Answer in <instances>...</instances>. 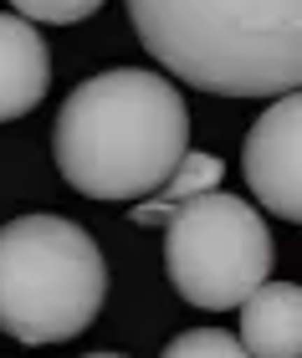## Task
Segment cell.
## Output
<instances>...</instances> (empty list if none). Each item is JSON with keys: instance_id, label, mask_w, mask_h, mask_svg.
<instances>
[{"instance_id": "7", "label": "cell", "mask_w": 302, "mask_h": 358, "mask_svg": "<svg viewBox=\"0 0 302 358\" xmlns=\"http://www.w3.org/2000/svg\"><path fill=\"white\" fill-rule=\"evenodd\" d=\"M241 348L251 358H302V292H297V282H261L241 302Z\"/></svg>"}, {"instance_id": "4", "label": "cell", "mask_w": 302, "mask_h": 358, "mask_svg": "<svg viewBox=\"0 0 302 358\" xmlns=\"http://www.w3.org/2000/svg\"><path fill=\"white\" fill-rule=\"evenodd\" d=\"M272 262L277 251L266 220L251 210V200H236L226 189H205L164 220V266L189 307H241L272 276Z\"/></svg>"}, {"instance_id": "2", "label": "cell", "mask_w": 302, "mask_h": 358, "mask_svg": "<svg viewBox=\"0 0 302 358\" xmlns=\"http://www.w3.org/2000/svg\"><path fill=\"white\" fill-rule=\"evenodd\" d=\"M144 52L215 97H277L302 83V0H129Z\"/></svg>"}, {"instance_id": "8", "label": "cell", "mask_w": 302, "mask_h": 358, "mask_svg": "<svg viewBox=\"0 0 302 358\" xmlns=\"http://www.w3.org/2000/svg\"><path fill=\"white\" fill-rule=\"evenodd\" d=\"M220 174H226V164H220L215 154H180V164L169 169V179L159 185L154 194H144L129 215H134V225H164L174 210H180L185 200H195V194H205V189H215L220 185Z\"/></svg>"}, {"instance_id": "9", "label": "cell", "mask_w": 302, "mask_h": 358, "mask_svg": "<svg viewBox=\"0 0 302 358\" xmlns=\"http://www.w3.org/2000/svg\"><path fill=\"white\" fill-rule=\"evenodd\" d=\"M159 358H251L241 348V338L226 333V328H189L180 338H169V348Z\"/></svg>"}, {"instance_id": "1", "label": "cell", "mask_w": 302, "mask_h": 358, "mask_svg": "<svg viewBox=\"0 0 302 358\" xmlns=\"http://www.w3.org/2000/svg\"><path fill=\"white\" fill-rule=\"evenodd\" d=\"M189 149V108L180 87L144 67L87 77L57 113L52 159L87 200L129 205L169 179Z\"/></svg>"}, {"instance_id": "6", "label": "cell", "mask_w": 302, "mask_h": 358, "mask_svg": "<svg viewBox=\"0 0 302 358\" xmlns=\"http://www.w3.org/2000/svg\"><path fill=\"white\" fill-rule=\"evenodd\" d=\"M52 87V52L26 15L0 10V123L26 118Z\"/></svg>"}, {"instance_id": "11", "label": "cell", "mask_w": 302, "mask_h": 358, "mask_svg": "<svg viewBox=\"0 0 302 358\" xmlns=\"http://www.w3.org/2000/svg\"><path fill=\"white\" fill-rule=\"evenodd\" d=\"M87 358H123V353H87Z\"/></svg>"}, {"instance_id": "10", "label": "cell", "mask_w": 302, "mask_h": 358, "mask_svg": "<svg viewBox=\"0 0 302 358\" xmlns=\"http://www.w3.org/2000/svg\"><path fill=\"white\" fill-rule=\"evenodd\" d=\"M26 21H46V26H72L87 21L92 10H103V0H10Z\"/></svg>"}, {"instance_id": "5", "label": "cell", "mask_w": 302, "mask_h": 358, "mask_svg": "<svg viewBox=\"0 0 302 358\" xmlns=\"http://www.w3.org/2000/svg\"><path fill=\"white\" fill-rule=\"evenodd\" d=\"M302 97L277 92V103L246 134V179L251 194L282 220H302Z\"/></svg>"}, {"instance_id": "3", "label": "cell", "mask_w": 302, "mask_h": 358, "mask_svg": "<svg viewBox=\"0 0 302 358\" xmlns=\"http://www.w3.org/2000/svg\"><path fill=\"white\" fill-rule=\"evenodd\" d=\"M108 297V262L77 220L21 215L0 225V333L15 343H67Z\"/></svg>"}]
</instances>
